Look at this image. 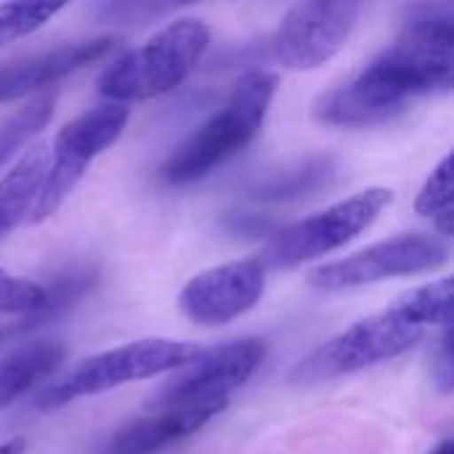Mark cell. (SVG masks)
Here are the masks:
<instances>
[{"instance_id": "1", "label": "cell", "mask_w": 454, "mask_h": 454, "mask_svg": "<svg viewBox=\"0 0 454 454\" xmlns=\"http://www.w3.org/2000/svg\"><path fill=\"white\" fill-rule=\"evenodd\" d=\"M454 69V8L410 5L399 37L354 80L325 93L314 117L325 125L364 128L388 122L415 98L450 88Z\"/></svg>"}, {"instance_id": "2", "label": "cell", "mask_w": 454, "mask_h": 454, "mask_svg": "<svg viewBox=\"0 0 454 454\" xmlns=\"http://www.w3.org/2000/svg\"><path fill=\"white\" fill-rule=\"evenodd\" d=\"M277 74L266 69L247 72L229 101L173 152L162 168V178L173 186L194 184L239 154L261 130L277 93Z\"/></svg>"}, {"instance_id": "3", "label": "cell", "mask_w": 454, "mask_h": 454, "mask_svg": "<svg viewBox=\"0 0 454 454\" xmlns=\"http://www.w3.org/2000/svg\"><path fill=\"white\" fill-rule=\"evenodd\" d=\"M210 45V27L194 16L170 21L144 45L120 56L98 80L101 96L114 104L157 98L181 85Z\"/></svg>"}, {"instance_id": "4", "label": "cell", "mask_w": 454, "mask_h": 454, "mask_svg": "<svg viewBox=\"0 0 454 454\" xmlns=\"http://www.w3.org/2000/svg\"><path fill=\"white\" fill-rule=\"evenodd\" d=\"M200 354H202L200 346L184 340H168V338H146L120 348H109L104 354L85 359L61 383L48 388L37 399V407L56 410L82 396H96L133 380H146L170 370H181L192 364Z\"/></svg>"}, {"instance_id": "5", "label": "cell", "mask_w": 454, "mask_h": 454, "mask_svg": "<svg viewBox=\"0 0 454 454\" xmlns=\"http://www.w3.org/2000/svg\"><path fill=\"white\" fill-rule=\"evenodd\" d=\"M128 120H130V109L125 104L106 101L82 112L80 117H74L59 130L53 146L48 149L51 152L48 170L29 215L32 223L51 218L64 205V200L74 192V186L85 176L88 165L122 136Z\"/></svg>"}, {"instance_id": "6", "label": "cell", "mask_w": 454, "mask_h": 454, "mask_svg": "<svg viewBox=\"0 0 454 454\" xmlns=\"http://www.w3.org/2000/svg\"><path fill=\"white\" fill-rule=\"evenodd\" d=\"M423 338V330L410 325L394 309L378 317H367L348 330L330 338L314 354H309L290 375L298 386H314L325 380H338L380 362H391L410 351Z\"/></svg>"}, {"instance_id": "7", "label": "cell", "mask_w": 454, "mask_h": 454, "mask_svg": "<svg viewBox=\"0 0 454 454\" xmlns=\"http://www.w3.org/2000/svg\"><path fill=\"white\" fill-rule=\"evenodd\" d=\"M394 192L375 186L364 189L319 215H311L290 229H285L266 250V261L274 269H295L306 261L330 255L333 250L356 239L364 229H370L378 215L391 205Z\"/></svg>"}, {"instance_id": "8", "label": "cell", "mask_w": 454, "mask_h": 454, "mask_svg": "<svg viewBox=\"0 0 454 454\" xmlns=\"http://www.w3.org/2000/svg\"><path fill=\"white\" fill-rule=\"evenodd\" d=\"M450 261V247L434 234H402L386 242H378L367 250H359L343 261L319 266L311 271L309 282L317 290L338 293L378 285L396 277H412L436 271Z\"/></svg>"}, {"instance_id": "9", "label": "cell", "mask_w": 454, "mask_h": 454, "mask_svg": "<svg viewBox=\"0 0 454 454\" xmlns=\"http://www.w3.org/2000/svg\"><path fill=\"white\" fill-rule=\"evenodd\" d=\"M263 359V343L258 338H245L213 351H202L184 372L170 380L154 399L152 410H197L215 407L223 410L229 396L242 388Z\"/></svg>"}, {"instance_id": "10", "label": "cell", "mask_w": 454, "mask_h": 454, "mask_svg": "<svg viewBox=\"0 0 454 454\" xmlns=\"http://www.w3.org/2000/svg\"><path fill=\"white\" fill-rule=\"evenodd\" d=\"M359 13V3H298L282 16L271 37V53L287 69H317L343 48Z\"/></svg>"}, {"instance_id": "11", "label": "cell", "mask_w": 454, "mask_h": 454, "mask_svg": "<svg viewBox=\"0 0 454 454\" xmlns=\"http://www.w3.org/2000/svg\"><path fill=\"white\" fill-rule=\"evenodd\" d=\"M263 287L266 269L261 261H234L189 279L178 295V306L192 322L218 327L247 314L261 301Z\"/></svg>"}, {"instance_id": "12", "label": "cell", "mask_w": 454, "mask_h": 454, "mask_svg": "<svg viewBox=\"0 0 454 454\" xmlns=\"http://www.w3.org/2000/svg\"><path fill=\"white\" fill-rule=\"evenodd\" d=\"M117 45L114 37H93L80 43H67L53 51L37 53L32 59L16 61L0 69V101H13L29 96L98 59H104Z\"/></svg>"}, {"instance_id": "13", "label": "cell", "mask_w": 454, "mask_h": 454, "mask_svg": "<svg viewBox=\"0 0 454 454\" xmlns=\"http://www.w3.org/2000/svg\"><path fill=\"white\" fill-rule=\"evenodd\" d=\"M221 410L197 407V410H168L136 423H128L122 431L112 436L104 447V454H157L165 447L184 442L197 434L207 420H213Z\"/></svg>"}, {"instance_id": "14", "label": "cell", "mask_w": 454, "mask_h": 454, "mask_svg": "<svg viewBox=\"0 0 454 454\" xmlns=\"http://www.w3.org/2000/svg\"><path fill=\"white\" fill-rule=\"evenodd\" d=\"M48 146L37 144L27 149L19 162L0 178V242L32 215L37 202L45 170H48Z\"/></svg>"}, {"instance_id": "15", "label": "cell", "mask_w": 454, "mask_h": 454, "mask_svg": "<svg viewBox=\"0 0 454 454\" xmlns=\"http://www.w3.org/2000/svg\"><path fill=\"white\" fill-rule=\"evenodd\" d=\"M64 359L59 340H35L0 359V410L24 396L35 383L48 378Z\"/></svg>"}, {"instance_id": "16", "label": "cell", "mask_w": 454, "mask_h": 454, "mask_svg": "<svg viewBox=\"0 0 454 454\" xmlns=\"http://www.w3.org/2000/svg\"><path fill=\"white\" fill-rule=\"evenodd\" d=\"M338 176V165L333 157H311L295 168L277 170L266 178H261L255 186H250V194L261 202H287L309 197L325 186L333 184Z\"/></svg>"}, {"instance_id": "17", "label": "cell", "mask_w": 454, "mask_h": 454, "mask_svg": "<svg viewBox=\"0 0 454 454\" xmlns=\"http://www.w3.org/2000/svg\"><path fill=\"white\" fill-rule=\"evenodd\" d=\"M391 309L420 330H426L428 325H442L447 330L452 322V279L444 277L439 282L418 287Z\"/></svg>"}, {"instance_id": "18", "label": "cell", "mask_w": 454, "mask_h": 454, "mask_svg": "<svg viewBox=\"0 0 454 454\" xmlns=\"http://www.w3.org/2000/svg\"><path fill=\"white\" fill-rule=\"evenodd\" d=\"M51 114H53V96L43 93L35 96L29 104H24L0 125V168L48 125Z\"/></svg>"}, {"instance_id": "19", "label": "cell", "mask_w": 454, "mask_h": 454, "mask_svg": "<svg viewBox=\"0 0 454 454\" xmlns=\"http://www.w3.org/2000/svg\"><path fill=\"white\" fill-rule=\"evenodd\" d=\"M96 282V271L88 269V266H74L59 277H53V285L45 290V301L43 306L32 314V319H27L21 325V330H29V327H37V325H45L51 322L53 317L64 314L77 298H82Z\"/></svg>"}, {"instance_id": "20", "label": "cell", "mask_w": 454, "mask_h": 454, "mask_svg": "<svg viewBox=\"0 0 454 454\" xmlns=\"http://www.w3.org/2000/svg\"><path fill=\"white\" fill-rule=\"evenodd\" d=\"M415 207L420 215L434 218V223L439 226L444 237L452 234V160L450 157H444L434 168V173L428 176L426 186L418 194Z\"/></svg>"}, {"instance_id": "21", "label": "cell", "mask_w": 454, "mask_h": 454, "mask_svg": "<svg viewBox=\"0 0 454 454\" xmlns=\"http://www.w3.org/2000/svg\"><path fill=\"white\" fill-rule=\"evenodd\" d=\"M61 11L59 3H5L0 5V45L24 37L51 21Z\"/></svg>"}, {"instance_id": "22", "label": "cell", "mask_w": 454, "mask_h": 454, "mask_svg": "<svg viewBox=\"0 0 454 454\" xmlns=\"http://www.w3.org/2000/svg\"><path fill=\"white\" fill-rule=\"evenodd\" d=\"M45 301V287L0 269V314H35Z\"/></svg>"}, {"instance_id": "23", "label": "cell", "mask_w": 454, "mask_h": 454, "mask_svg": "<svg viewBox=\"0 0 454 454\" xmlns=\"http://www.w3.org/2000/svg\"><path fill=\"white\" fill-rule=\"evenodd\" d=\"M434 378H436V386L442 394L452 391V333H450V327L444 330L439 351L434 356Z\"/></svg>"}, {"instance_id": "24", "label": "cell", "mask_w": 454, "mask_h": 454, "mask_svg": "<svg viewBox=\"0 0 454 454\" xmlns=\"http://www.w3.org/2000/svg\"><path fill=\"white\" fill-rule=\"evenodd\" d=\"M24 450H27L24 439H8L0 444V454H24Z\"/></svg>"}, {"instance_id": "25", "label": "cell", "mask_w": 454, "mask_h": 454, "mask_svg": "<svg viewBox=\"0 0 454 454\" xmlns=\"http://www.w3.org/2000/svg\"><path fill=\"white\" fill-rule=\"evenodd\" d=\"M431 454H454L452 442H442V444H439V447H436Z\"/></svg>"}]
</instances>
